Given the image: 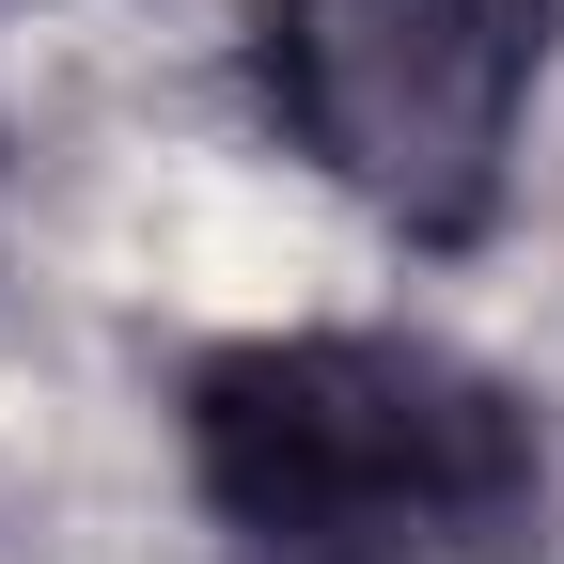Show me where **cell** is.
<instances>
[{"label":"cell","instance_id":"1","mask_svg":"<svg viewBox=\"0 0 564 564\" xmlns=\"http://www.w3.org/2000/svg\"><path fill=\"white\" fill-rule=\"evenodd\" d=\"M188 470L236 564H533L549 455L502 377L408 329H282L188 377Z\"/></svg>","mask_w":564,"mask_h":564},{"label":"cell","instance_id":"2","mask_svg":"<svg viewBox=\"0 0 564 564\" xmlns=\"http://www.w3.org/2000/svg\"><path fill=\"white\" fill-rule=\"evenodd\" d=\"M549 0H267V110L392 236H470L518 173Z\"/></svg>","mask_w":564,"mask_h":564}]
</instances>
